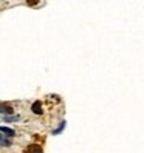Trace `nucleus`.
Returning <instances> with one entry per match:
<instances>
[{
    "label": "nucleus",
    "mask_w": 144,
    "mask_h": 153,
    "mask_svg": "<svg viewBox=\"0 0 144 153\" xmlns=\"http://www.w3.org/2000/svg\"><path fill=\"white\" fill-rule=\"evenodd\" d=\"M26 3H28L30 6H34L36 3H37V0H26Z\"/></svg>",
    "instance_id": "obj_5"
},
{
    "label": "nucleus",
    "mask_w": 144,
    "mask_h": 153,
    "mask_svg": "<svg viewBox=\"0 0 144 153\" xmlns=\"http://www.w3.org/2000/svg\"><path fill=\"white\" fill-rule=\"evenodd\" d=\"M0 133H5L6 136H14L16 134V131L13 128H10V127H0Z\"/></svg>",
    "instance_id": "obj_3"
},
{
    "label": "nucleus",
    "mask_w": 144,
    "mask_h": 153,
    "mask_svg": "<svg viewBox=\"0 0 144 153\" xmlns=\"http://www.w3.org/2000/svg\"><path fill=\"white\" fill-rule=\"evenodd\" d=\"M28 153H43V152H42V149L39 146H31L28 149Z\"/></svg>",
    "instance_id": "obj_4"
},
{
    "label": "nucleus",
    "mask_w": 144,
    "mask_h": 153,
    "mask_svg": "<svg viewBox=\"0 0 144 153\" xmlns=\"http://www.w3.org/2000/svg\"><path fill=\"white\" fill-rule=\"evenodd\" d=\"M31 110H33V113H36V114H42V113H43L42 104H40V102H34L33 107H31Z\"/></svg>",
    "instance_id": "obj_1"
},
{
    "label": "nucleus",
    "mask_w": 144,
    "mask_h": 153,
    "mask_svg": "<svg viewBox=\"0 0 144 153\" xmlns=\"http://www.w3.org/2000/svg\"><path fill=\"white\" fill-rule=\"evenodd\" d=\"M0 113H8V114H11V113H13V107L6 105V104H0Z\"/></svg>",
    "instance_id": "obj_2"
}]
</instances>
